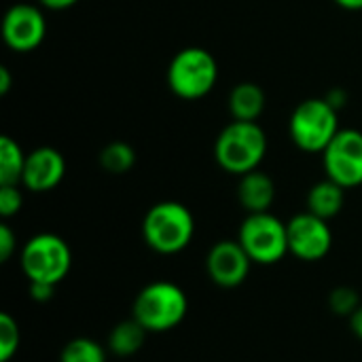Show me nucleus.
Segmentation results:
<instances>
[{
	"instance_id": "423d86ee",
	"label": "nucleus",
	"mask_w": 362,
	"mask_h": 362,
	"mask_svg": "<svg viewBox=\"0 0 362 362\" xmlns=\"http://www.w3.org/2000/svg\"><path fill=\"white\" fill-rule=\"evenodd\" d=\"M19 263L28 282L57 286L72 269V250L68 242L55 233H36L21 246Z\"/></svg>"
},
{
	"instance_id": "4be33fe9",
	"label": "nucleus",
	"mask_w": 362,
	"mask_h": 362,
	"mask_svg": "<svg viewBox=\"0 0 362 362\" xmlns=\"http://www.w3.org/2000/svg\"><path fill=\"white\" fill-rule=\"evenodd\" d=\"M23 206V193L19 185H0V216L11 218L19 214Z\"/></svg>"
},
{
	"instance_id": "cd10ccee",
	"label": "nucleus",
	"mask_w": 362,
	"mask_h": 362,
	"mask_svg": "<svg viewBox=\"0 0 362 362\" xmlns=\"http://www.w3.org/2000/svg\"><path fill=\"white\" fill-rule=\"evenodd\" d=\"M327 102H329L331 106H335L337 110L344 108V106H346V91H339V89L331 91V93L327 95Z\"/></svg>"
},
{
	"instance_id": "f3484780",
	"label": "nucleus",
	"mask_w": 362,
	"mask_h": 362,
	"mask_svg": "<svg viewBox=\"0 0 362 362\" xmlns=\"http://www.w3.org/2000/svg\"><path fill=\"white\" fill-rule=\"evenodd\" d=\"M25 153L11 136H0V185H21Z\"/></svg>"
},
{
	"instance_id": "5701e85b",
	"label": "nucleus",
	"mask_w": 362,
	"mask_h": 362,
	"mask_svg": "<svg viewBox=\"0 0 362 362\" xmlns=\"http://www.w3.org/2000/svg\"><path fill=\"white\" fill-rule=\"evenodd\" d=\"M17 252V238H15V231L2 223L0 225V261L6 263L13 255Z\"/></svg>"
},
{
	"instance_id": "393cba45",
	"label": "nucleus",
	"mask_w": 362,
	"mask_h": 362,
	"mask_svg": "<svg viewBox=\"0 0 362 362\" xmlns=\"http://www.w3.org/2000/svg\"><path fill=\"white\" fill-rule=\"evenodd\" d=\"M38 2H40V6L51 8V11H66V8L74 6L78 0H38Z\"/></svg>"
},
{
	"instance_id": "c85d7f7f",
	"label": "nucleus",
	"mask_w": 362,
	"mask_h": 362,
	"mask_svg": "<svg viewBox=\"0 0 362 362\" xmlns=\"http://www.w3.org/2000/svg\"><path fill=\"white\" fill-rule=\"evenodd\" d=\"M333 2L346 11H362V0H333Z\"/></svg>"
},
{
	"instance_id": "9b49d317",
	"label": "nucleus",
	"mask_w": 362,
	"mask_h": 362,
	"mask_svg": "<svg viewBox=\"0 0 362 362\" xmlns=\"http://www.w3.org/2000/svg\"><path fill=\"white\" fill-rule=\"evenodd\" d=\"M252 259L238 240L216 242L206 257V272L221 288H238L250 274Z\"/></svg>"
},
{
	"instance_id": "aec40b11",
	"label": "nucleus",
	"mask_w": 362,
	"mask_h": 362,
	"mask_svg": "<svg viewBox=\"0 0 362 362\" xmlns=\"http://www.w3.org/2000/svg\"><path fill=\"white\" fill-rule=\"evenodd\" d=\"M21 344V333L17 320L8 314H0V362H11Z\"/></svg>"
},
{
	"instance_id": "f8f14e48",
	"label": "nucleus",
	"mask_w": 362,
	"mask_h": 362,
	"mask_svg": "<svg viewBox=\"0 0 362 362\" xmlns=\"http://www.w3.org/2000/svg\"><path fill=\"white\" fill-rule=\"evenodd\" d=\"M66 176V159L53 146H38L28 153L21 185L32 193H49Z\"/></svg>"
},
{
	"instance_id": "dca6fc26",
	"label": "nucleus",
	"mask_w": 362,
	"mask_h": 362,
	"mask_svg": "<svg viewBox=\"0 0 362 362\" xmlns=\"http://www.w3.org/2000/svg\"><path fill=\"white\" fill-rule=\"evenodd\" d=\"M146 339V329L142 325H138L134 318L132 320H123L119 322L110 335H108V350L115 356H134L136 352H140V348L144 346Z\"/></svg>"
},
{
	"instance_id": "0eeeda50",
	"label": "nucleus",
	"mask_w": 362,
	"mask_h": 362,
	"mask_svg": "<svg viewBox=\"0 0 362 362\" xmlns=\"http://www.w3.org/2000/svg\"><path fill=\"white\" fill-rule=\"evenodd\" d=\"M238 242L257 265H276L288 255V231L272 212L248 214L238 231Z\"/></svg>"
},
{
	"instance_id": "412c9836",
	"label": "nucleus",
	"mask_w": 362,
	"mask_h": 362,
	"mask_svg": "<svg viewBox=\"0 0 362 362\" xmlns=\"http://www.w3.org/2000/svg\"><path fill=\"white\" fill-rule=\"evenodd\" d=\"M329 308L333 314L337 316H346L350 318L358 308H361V297L354 288L350 286H337L333 288V293L329 295Z\"/></svg>"
},
{
	"instance_id": "2eb2a0df",
	"label": "nucleus",
	"mask_w": 362,
	"mask_h": 362,
	"mask_svg": "<svg viewBox=\"0 0 362 362\" xmlns=\"http://www.w3.org/2000/svg\"><path fill=\"white\" fill-rule=\"evenodd\" d=\"M344 202H346V189L339 187L337 182H333L331 178H325L310 189L308 212H312L325 221H331L344 210Z\"/></svg>"
},
{
	"instance_id": "bb28decb",
	"label": "nucleus",
	"mask_w": 362,
	"mask_h": 362,
	"mask_svg": "<svg viewBox=\"0 0 362 362\" xmlns=\"http://www.w3.org/2000/svg\"><path fill=\"white\" fill-rule=\"evenodd\" d=\"M11 83H13L11 70H8L6 66H0V95H6V93H8Z\"/></svg>"
},
{
	"instance_id": "f03ea898",
	"label": "nucleus",
	"mask_w": 362,
	"mask_h": 362,
	"mask_svg": "<svg viewBox=\"0 0 362 362\" xmlns=\"http://www.w3.org/2000/svg\"><path fill=\"white\" fill-rule=\"evenodd\" d=\"M195 218L180 202H159L144 214L142 238L157 255H178L193 242Z\"/></svg>"
},
{
	"instance_id": "6ab92c4d",
	"label": "nucleus",
	"mask_w": 362,
	"mask_h": 362,
	"mask_svg": "<svg viewBox=\"0 0 362 362\" xmlns=\"http://www.w3.org/2000/svg\"><path fill=\"white\" fill-rule=\"evenodd\" d=\"M59 362H106V350L89 337H76L62 348Z\"/></svg>"
},
{
	"instance_id": "f257e3e1",
	"label": "nucleus",
	"mask_w": 362,
	"mask_h": 362,
	"mask_svg": "<svg viewBox=\"0 0 362 362\" xmlns=\"http://www.w3.org/2000/svg\"><path fill=\"white\" fill-rule=\"evenodd\" d=\"M267 153V136L257 121H231L214 142V159L227 174L244 176L259 170Z\"/></svg>"
},
{
	"instance_id": "7ed1b4c3",
	"label": "nucleus",
	"mask_w": 362,
	"mask_h": 362,
	"mask_svg": "<svg viewBox=\"0 0 362 362\" xmlns=\"http://www.w3.org/2000/svg\"><path fill=\"white\" fill-rule=\"evenodd\" d=\"M187 314L189 297L178 284L170 280L146 284L132 305V318L142 325L146 333L172 331L187 318Z\"/></svg>"
},
{
	"instance_id": "4468645a",
	"label": "nucleus",
	"mask_w": 362,
	"mask_h": 362,
	"mask_svg": "<svg viewBox=\"0 0 362 362\" xmlns=\"http://www.w3.org/2000/svg\"><path fill=\"white\" fill-rule=\"evenodd\" d=\"M265 110V91L261 85L244 81L229 93V112L233 121H257Z\"/></svg>"
},
{
	"instance_id": "ddd939ff",
	"label": "nucleus",
	"mask_w": 362,
	"mask_h": 362,
	"mask_svg": "<svg viewBox=\"0 0 362 362\" xmlns=\"http://www.w3.org/2000/svg\"><path fill=\"white\" fill-rule=\"evenodd\" d=\"M274 199H276V185L269 174H265L261 170H252V172L240 176L238 202L248 214L269 212Z\"/></svg>"
},
{
	"instance_id": "1a4fd4ad",
	"label": "nucleus",
	"mask_w": 362,
	"mask_h": 362,
	"mask_svg": "<svg viewBox=\"0 0 362 362\" xmlns=\"http://www.w3.org/2000/svg\"><path fill=\"white\" fill-rule=\"evenodd\" d=\"M288 231V252L305 263L322 261L333 248V231L329 221L312 214L299 212L286 223Z\"/></svg>"
},
{
	"instance_id": "9d476101",
	"label": "nucleus",
	"mask_w": 362,
	"mask_h": 362,
	"mask_svg": "<svg viewBox=\"0 0 362 362\" xmlns=\"http://www.w3.org/2000/svg\"><path fill=\"white\" fill-rule=\"evenodd\" d=\"M47 36L45 13L36 4L17 2L2 17V40L11 51L30 53L40 47Z\"/></svg>"
},
{
	"instance_id": "39448f33",
	"label": "nucleus",
	"mask_w": 362,
	"mask_h": 362,
	"mask_svg": "<svg viewBox=\"0 0 362 362\" xmlns=\"http://www.w3.org/2000/svg\"><path fill=\"white\" fill-rule=\"evenodd\" d=\"M337 108L327 98H308L293 110L288 134L295 146L303 153H322L339 132Z\"/></svg>"
},
{
	"instance_id": "a211bd4d",
	"label": "nucleus",
	"mask_w": 362,
	"mask_h": 362,
	"mask_svg": "<svg viewBox=\"0 0 362 362\" xmlns=\"http://www.w3.org/2000/svg\"><path fill=\"white\" fill-rule=\"evenodd\" d=\"M100 165L108 174H127L136 165V151L127 142H110L100 151Z\"/></svg>"
},
{
	"instance_id": "20e7f679",
	"label": "nucleus",
	"mask_w": 362,
	"mask_h": 362,
	"mask_svg": "<svg viewBox=\"0 0 362 362\" xmlns=\"http://www.w3.org/2000/svg\"><path fill=\"white\" fill-rule=\"evenodd\" d=\"M170 91L187 102L206 98L218 81V64L204 47H185L168 64Z\"/></svg>"
},
{
	"instance_id": "6e6552de",
	"label": "nucleus",
	"mask_w": 362,
	"mask_h": 362,
	"mask_svg": "<svg viewBox=\"0 0 362 362\" xmlns=\"http://www.w3.org/2000/svg\"><path fill=\"white\" fill-rule=\"evenodd\" d=\"M322 165L327 178L344 189L362 185V132L346 127L339 129L331 144L322 151Z\"/></svg>"
},
{
	"instance_id": "a878e982",
	"label": "nucleus",
	"mask_w": 362,
	"mask_h": 362,
	"mask_svg": "<svg viewBox=\"0 0 362 362\" xmlns=\"http://www.w3.org/2000/svg\"><path fill=\"white\" fill-rule=\"evenodd\" d=\"M348 320H350V329H352V333H354V335H356V337L362 341V303H361V308H358V310H356Z\"/></svg>"
},
{
	"instance_id": "b1692460",
	"label": "nucleus",
	"mask_w": 362,
	"mask_h": 362,
	"mask_svg": "<svg viewBox=\"0 0 362 362\" xmlns=\"http://www.w3.org/2000/svg\"><path fill=\"white\" fill-rule=\"evenodd\" d=\"M28 295L36 303H47L55 295V286L47 282H28Z\"/></svg>"
}]
</instances>
